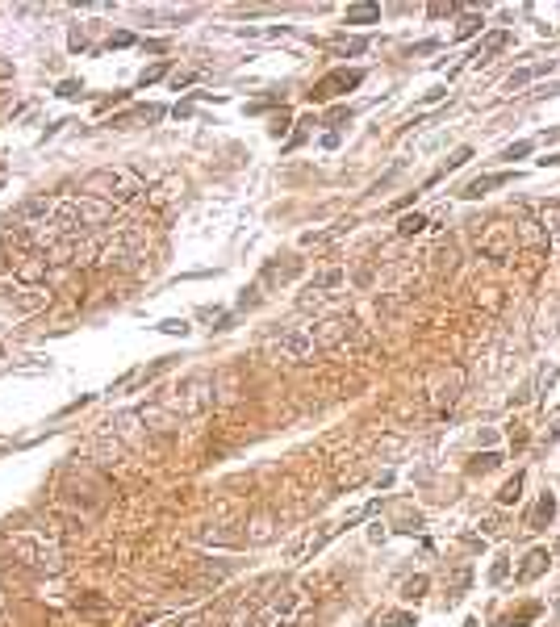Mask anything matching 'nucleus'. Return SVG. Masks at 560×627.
Here are the masks:
<instances>
[{"label":"nucleus","mask_w":560,"mask_h":627,"mask_svg":"<svg viewBox=\"0 0 560 627\" xmlns=\"http://www.w3.org/2000/svg\"><path fill=\"white\" fill-rule=\"evenodd\" d=\"M539 610H544V606H539V602H527V606H523V610H519V615H511V619H497V623H493V627H527V623H531V619H535V615H539Z\"/></svg>","instance_id":"13"},{"label":"nucleus","mask_w":560,"mask_h":627,"mask_svg":"<svg viewBox=\"0 0 560 627\" xmlns=\"http://www.w3.org/2000/svg\"><path fill=\"white\" fill-rule=\"evenodd\" d=\"M423 226H427V222H423L418 214H414V218H401V226H397V234H401V239H410V234H418Z\"/></svg>","instance_id":"20"},{"label":"nucleus","mask_w":560,"mask_h":627,"mask_svg":"<svg viewBox=\"0 0 560 627\" xmlns=\"http://www.w3.org/2000/svg\"><path fill=\"white\" fill-rule=\"evenodd\" d=\"M159 627H184V619H164Z\"/></svg>","instance_id":"35"},{"label":"nucleus","mask_w":560,"mask_h":627,"mask_svg":"<svg viewBox=\"0 0 560 627\" xmlns=\"http://www.w3.org/2000/svg\"><path fill=\"white\" fill-rule=\"evenodd\" d=\"M481 25H485V21H481L477 13H469V17H460V25H456V38H460V42H464V38H473V34H477Z\"/></svg>","instance_id":"16"},{"label":"nucleus","mask_w":560,"mask_h":627,"mask_svg":"<svg viewBox=\"0 0 560 627\" xmlns=\"http://www.w3.org/2000/svg\"><path fill=\"white\" fill-rule=\"evenodd\" d=\"M531 146H535V142H515V146H506V151H502V160H523Z\"/></svg>","instance_id":"24"},{"label":"nucleus","mask_w":560,"mask_h":627,"mask_svg":"<svg viewBox=\"0 0 560 627\" xmlns=\"http://www.w3.org/2000/svg\"><path fill=\"white\" fill-rule=\"evenodd\" d=\"M519 494H523V473H515L511 481L497 490V502H502V506H511V502H519Z\"/></svg>","instance_id":"15"},{"label":"nucleus","mask_w":560,"mask_h":627,"mask_svg":"<svg viewBox=\"0 0 560 627\" xmlns=\"http://www.w3.org/2000/svg\"><path fill=\"white\" fill-rule=\"evenodd\" d=\"M0 355H5V347H0Z\"/></svg>","instance_id":"40"},{"label":"nucleus","mask_w":560,"mask_h":627,"mask_svg":"<svg viewBox=\"0 0 560 627\" xmlns=\"http://www.w3.org/2000/svg\"><path fill=\"white\" fill-rule=\"evenodd\" d=\"M464 627H477V619H469V623H464Z\"/></svg>","instance_id":"36"},{"label":"nucleus","mask_w":560,"mask_h":627,"mask_svg":"<svg viewBox=\"0 0 560 627\" xmlns=\"http://www.w3.org/2000/svg\"><path fill=\"white\" fill-rule=\"evenodd\" d=\"M552 239H556V243H560V230H556V234H552Z\"/></svg>","instance_id":"38"},{"label":"nucleus","mask_w":560,"mask_h":627,"mask_svg":"<svg viewBox=\"0 0 560 627\" xmlns=\"http://www.w3.org/2000/svg\"><path fill=\"white\" fill-rule=\"evenodd\" d=\"M481 247H485V255H506V251L515 247V226H506V222H493Z\"/></svg>","instance_id":"7"},{"label":"nucleus","mask_w":560,"mask_h":627,"mask_svg":"<svg viewBox=\"0 0 560 627\" xmlns=\"http://www.w3.org/2000/svg\"><path fill=\"white\" fill-rule=\"evenodd\" d=\"M515 180V172H493V176H477L473 184H464V192L460 197H485L489 188H502V184H511Z\"/></svg>","instance_id":"11"},{"label":"nucleus","mask_w":560,"mask_h":627,"mask_svg":"<svg viewBox=\"0 0 560 627\" xmlns=\"http://www.w3.org/2000/svg\"><path fill=\"white\" fill-rule=\"evenodd\" d=\"M318 339L335 343V347H347V343H364V331L351 318H326V322H318Z\"/></svg>","instance_id":"5"},{"label":"nucleus","mask_w":560,"mask_h":627,"mask_svg":"<svg viewBox=\"0 0 560 627\" xmlns=\"http://www.w3.org/2000/svg\"><path fill=\"white\" fill-rule=\"evenodd\" d=\"M0 610H5V594H0Z\"/></svg>","instance_id":"37"},{"label":"nucleus","mask_w":560,"mask_h":627,"mask_svg":"<svg viewBox=\"0 0 560 627\" xmlns=\"http://www.w3.org/2000/svg\"><path fill=\"white\" fill-rule=\"evenodd\" d=\"M556 439H560V423H556V427L548 431V443H556Z\"/></svg>","instance_id":"34"},{"label":"nucleus","mask_w":560,"mask_h":627,"mask_svg":"<svg viewBox=\"0 0 560 627\" xmlns=\"http://www.w3.org/2000/svg\"><path fill=\"white\" fill-rule=\"evenodd\" d=\"M556 552H560V540H556Z\"/></svg>","instance_id":"39"},{"label":"nucleus","mask_w":560,"mask_h":627,"mask_svg":"<svg viewBox=\"0 0 560 627\" xmlns=\"http://www.w3.org/2000/svg\"><path fill=\"white\" fill-rule=\"evenodd\" d=\"M280 351L289 355V360H305L314 351V331L310 327H289L284 335H280Z\"/></svg>","instance_id":"6"},{"label":"nucleus","mask_w":560,"mask_h":627,"mask_svg":"<svg viewBox=\"0 0 560 627\" xmlns=\"http://www.w3.org/2000/svg\"><path fill=\"white\" fill-rule=\"evenodd\" d=\"M372 21H381V9H377V5H355V9H347V25H372Z\"/></svg>","instance_id":"12"},{"label":"nucleus","mask_w":560,"mask_h":627,"mask_svg":"<svg viewBox=\"0 0 560 627\" xmlns=\"http://www.w3.org/2000/svg\"><path fill=\"white\" fill-rule=\"evenodd\" d=\"M427 13H431V17H447V13H451V5H431Z\"/></svg>","instance_id":"32"},{"label":"nucleus","mask_w":560,"mask_h":627,"mask_svg":"<svg viewBox=\"0 0 560 627\" xmlns=\"http://www.w3.org/2000/svg\"><path fill=\"white\" fill-rule=\"evenodd\" d=\"M159 331L164 335H188V322L184 318H168V322H159Z\"/></svg>","instance_id":"23"},{"label":"nucleus","mask_w":560,"mask_h":627,"mask_svg":"<svg viewBox=\"0 0 560 627\" xmlns=\"http://www.w3.org/2000/svg\"><path fill=\"white\" fill-rule=\"evenodd\" d=\"M80 92H84V84H80V80H63V84H59V96H67V100H71V96H80Z\"/></svg>","instance_id":"25"},{"label":"nucleus","mask_w":560,"mask_h":627,"mask_svg":"<svg viewBox=\"0 0 560 627\" xmlns=\"http://www.w3.org/2000/svg\"><path fill=\"white\" fill-rule=\"evenodd\" d=\"M552 518H556V494H548V490H544V494H539V502H535V510H531V518H527V527H531V531H544Z\"/></svg>","instance_id":"9"},{"label":"nucleus","mask_w":560,"mask_h":627,"mask_svg":"<svg viewBox=\"0 0 560 627\" xmlns=\"http://www.w3.org/2000/svg\"><path fill=\"white\" fill-rule=\"evenodd\" d=\"M497 464H502V452H485V456H473L469 473H473V477H481V473H493Z\"/></svg>","instance_id":"14"},{"label":"nucleus","mask_w":560,"mask_h":627,"mask_svg":"<svg viewBox=\"0 0 560 627\" xmlns=\"http://www.w3.org/2000/svg\"><path fill=\"white\" fill-rule=\"evenodd\" d=\"M331 126H339V122H351V109H331V118H326Z\"/></svg>","instance_id":"30"},{"label":"nucleus","mask_w":560,"mask_h":627,"mask_svg":"<svg viewBox=\"0 0 560 627\" xmlns=\"http://www.w3.org/2000/svg\"><path fill=\"white\" fill-rule=\"evenodd\" d=\"M364 84V72H347V67H335V72H326L310 92H305V96H310L314 104H322V100H335V96H343V92H355V88H360Z\"/></svg>","instance_id":"4"},{"label":"nucleus","mask_w":560,"mask_h":627,"mask_svg":"<svg viewBox=\"0 0 560 627\" xmlns=\"http://www.w3.org/2000/svg\"><path fill=\"white\" fill-rule=\"evenodd\" d=\"M284 130H289V113H284V109H280V118H276V122H272V138H280V134H284Z\"/></svg>","instance_id":"27"},{"label":"nucleus","mask_w":560,"mask_h":627,"mask_svg":"<svg viewBox=\"0 0 560 627\" xmlns=\"http://www.w3.org/2000/svg\"><path fill=\"white\" fill-rule=\"evenodd\" d=\"M427 586H431L427 578H410V582L401 586V598H423V590H427Z\"/></svg>","instance_id":"18"},{"label":"nucleus","mask_w":560,"mask_h":627,"mask_svg":"<svg viewBox=\"0 0 560 627\" xmlns=\"http://www.w3.org/2000/svg\"><path fill=\"white\" fill-rule=\"evenodd\" d=\"M539 385H544V389H552V385H556V368H552V364L539 373Z\"/></svg>","instance_id":"28"},{"label":"nucleus","mask_w":560,"mask_h":627,"mask_svg":"<svg viewBox=\"0 0 560 627\" xmlns=\"http://www.w3.org/2000/svg\"><path fill=\"white\" fill-rule=\"evenodd\" d=\"M164 72H168V63H155V67H146V72H142V80H138V84H155V80H159V76H164Z\"/></svg>","instance_id":"26"},{"label":"nucleus","mask_w":560,"mask_h":627,"mask_svg":"<svg viewBox=\"0 0 560 627\" xmlns=\"http://www.w3.org/2000/svg\"><path fill=\"white\" fill-rule=\"evenodd\" d=\"M511 42H515V34H511V30H493V34H489V38H485V42L473 50V63H489V59L497 55V50H506Z\"/></svg>","instance_id":"8"},{"label":"nucleus","mask_w":560,"mask_h":627,"mask_svg":"<svg viewBox=\"0 0 560 627\" xmlns=\"http://www.w3.org/2000/svg\"><path fill=\"white\" fill-rule=\"evenodd\" d=\"M130 42H134L130 34H113V38H109V46H130Z\"/></svg>","instance_id":"33"},{"label":"nucleus","mask_w":560,"mask_h":627,"mask_svg":"<svg viewBox=\"0 0 560 627\" xmlns=\"http://www.w3.org/2000/svg\"><path fill=\"white\" fill-rule=\"evenodd\" d=\"M506 573H511V560L497 556V560L489 564V582H493V586H497V582H506Z\"/></svg>","instance_id":"19"},{"label":"nucleus","mask_w":560,"mask_h":627,"mask_svg":"<svg viewBox=\"0 0 560 627\" xmlns=\"http://www.w3.org/2000/svg\"><path fill=\"white\" fill-rule=\"evenodd\" d=\"M339 280H343V272H339V268H331V272H322V276H314V280H310V289H314V293H318V289H335Z\"/></svg>","instance_id":"17"},{"label":"nucleus","mask_w":560,"mask_h":627,"mask_svg":"<svg viewBox=\"0 0 560 627\" xmlns=\"http://www.w3.org/2000/svg\"><path fill=\"white\" fill-rule=\"evenodd\" d=\"M552 560H556V556H552L548 548H531V552H527V564L519 569V582H535L539 573H548V564H552Z\"/></svg>","instance_id":"10"},{"label":"nucleus","mask_w":560,"mask_h":627,"mask_svg":"<svg viewBox=\"0 0 560 627\" xmlns=\"http://www.w3.org/2000/svg\"><path fill=\"white\" fill-rule=\"evenodd\" d=\"M63 502H71L76 510H96L100 502H105V481H100L92 468H80L71 464L67 468V481H63Z\"/></svg>","instance_id":"2"},{"label":"nucleus","mask_w":560,"mask_h":627,"mask_svg":"<svg viewBox=\"0 0 560 627\" xmlns=\"http://www.w3.org/2000/svg\"><path fill=\"white\" fill-rule=\"evenodd\" d=\"M385 627H418V619H414V615H405V610H397V615H389V619H385Z\"/></svg>","instance_id":"22"},{"label":"nucleus","mask_w":560,"mask_h":627,"mask_svg":"<svg viewBox=\"0 0 560 627\" xmlns=\"http://www.w3.org/2000/svg\"><path fill=\"white\" fill-rule=\"evenodd\" d=\"M469 160H473V151H469V146H460V151H456L451 160H447V168H443V172H456V168H464Z\"/></svg>","instance_id":"21"},{"label":"nucleus","mask_w":560,"mask_h":627,"mask_svg":"<svg viewBox=\"0 0 560 627\" xmlns=\"http://www.w3.org/2000/svg\"><path fill=\"white\" fill-rule=\"evenodd\" d=\"M9 548H13V556H17L21 564H30V569H38V573H59V569H63V556H59L55 544H42V540H30V536H13Z\"/></svg>","instance_id":"3"},{"label":"nucleus","mask_w":560,"mask_h":627,"mask_svg":"<svg viewBox=\"0 0 560 627\" xmlns=\"http://www.w3.org/2000/svg\"><path fill=\"white\" fill-rule=\"evenodd\" d=\"M5 80H13V59L0 55V84H5Z\"/></svg>","instance_id":"29"},{"label":"nucleus","mask_w":560,"mask_h":627,"mask_svg":"<svg viewBox=\"0 0 560 627\" xmlns=\"http://www.w3.org/2000/svg\"><path fill=\"white\" fill-rule=\"evenodd\" d=\"M84 192L109 201V205H122V201H134V197L142 192V176L130 172V168H96V172L84 180Z\"/></svg>","instance_id":"1"},{"label":"nucleus","mask_w":560,"mask_h":627,"mask_svg":"<svg viewBox=\"0 0 560 627\" xmlns=\"http://www.w3.org/2000/svg\"><path fill=\"white\" fill-rule=\"evenodd\" d=\"M76 606H88V610H105V602H100V598H80Z\"/></svg>","instance_id":"31"}]
</instances>
